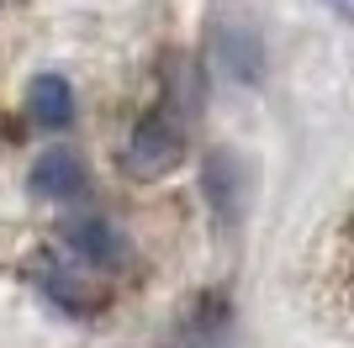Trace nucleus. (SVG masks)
Here are the masks:
<instances>
[{
	"instance_id": "1",
	"label": "nucleus",
	"mask_w": 354,
	"mask_h": 348,
	"mask_svg": "<svg viewBox=\"0 0 354 348\" xmlns=\"http://www.w3.org/2000/svg\"><path fill=\"white\" fill-rule=\"evenodd\" d=\"M191 122H196V95L180 101V85H175V69L164 74V101L127 132V143H122V169L127 180L138 185H159L169 174L185 164L191 153Z\"/></svg>"
},
{
	"instance_id": "2",
	"label": "nucleus",
	"mask_w": 354,
	"mask_h": 348,
	"mask_svg": "<svg viewBox=\"0 0 354 348\" xmlns=\"http://www.w3.org/2000/svg\"><path fill=\"white\" fill-rule=\"evenodd\" d=\"M64 243H69V253L85 264V269H95V275H111V269L127 264V243H122V232L111 227V222H101V217L69 222Z\"/></svg>"
},
{
	"instance_id": "3",
	"label": "nucleus",
	"mask_w": 354,
	"mask_h": 348,
	"mask_svg": "<svg viewBox=\"0 0 354 348\" xmlns=\"http://www.w3.org/2000/svg\"><path fill=\"white\" fill-rule=\"evenodd\" d=\"M90 275H95V269H90ZM90 275L64 269V264H53V259L37 264V285H43L69 317H95V311L106 306V280H90Z\"/></svg>"
},
{
	"instance_id": "4",
	"label": "nucleus",
	"mask_w": 354,
	"mask_h": 348,
	"mask_svg": "<svg viewBox=\"0 0 354 348\" xmlns=\"http://www.w3.org/2000/svg\"><path fill=\"white\" fill-rule=\"evenodd\" d=\"M85 190H90V169L74 148H53L32 164V195H43V201H80Z\"/></svg>"
},
{
	"instance_id": "5",
	"label": "nucleus",
	"mask_w": 354,
	"mask_h": 348,
	"mask_svg": "<svg viewBox=\"0 0 354 348\" xmlns=\"http://www.w3.org/2000/svg\"><path fill=\"white\" fill-rule=\"evenodd\" d=\"M27 111L37 127H69L74 122V85L64 74H37L27 85Z\"/></svg>"
},
{
	"instance_id": "6",
	"label": "nucleus",
	"mask_w": 354,
	"mask_h": 348,
	"mask_svg": "<svg viewBox=\"0 0 354 348\" xmlns=\"http://www.w3.org/2000/svg\"><path fill=\"white\" fill-rule=\"evenodd\" d=\"M159 348H227V306L222 301H201L191 317H180L175 338Z\"/></svg>"
}]
</instances>
